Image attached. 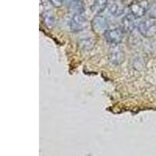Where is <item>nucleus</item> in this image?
<instances>
[{
  "instance_id": "nucleus-1",
  "label": "nucleus",
  "mask_w": 156,
  "mask_h": 156,
  "mask_svg": "<svg viewBox=\"0 0 156 156\" xmlns=\"http://www.w3.org/2000/svg\"><path fill=\"white\" fill-rule=\"evenodd\" d=\"M138 31L142 36L151 37L156 34V18L150 17L144 20L139 23Z\"/></svg>"
},
{
  "instance_id": "nucleus-2",
  "label": "nucleus",
  "mask_w": 156,
  "mask_h": 156,
  "mask_svg": "<svg viewBox=\"0 0 156 156\" xmlns=\"http://www.w3.org/2000/svg\"><path fill=\"white\" fill-rule=\"evenodd\" d=\"M150 8V4L147 0H135L129 4V9L133 16L136 18L144 16Z\"/></svg>"
},
{
  "instance_id": "nucleus-3",
  "label": "nucleus",
  "mask_w": 156,
  "mask_h": 156,
  "mask_svg": "<svg viewBox=\"0 0 156 156\" xmlns=\"http://www.w3.org/2000/svg\"><path fill=\"white\" fill-rule=\"evenodd\" d=\"M125 31L122 27H115V28H108L105 32V41L110 44L115 45L119 44L122 41V38L124 37Z\"/></svg>"
},
{
  "instance_id": "nucleus-4",
  "label": "nucleus",
  "mask_w": 156,
  "mask_h": 156,
  "mask_svg": "<svg viewBox=\"0 0 156 156\" xmlns=\"http://www.w3.org/2000/svg\"><path fill=\"white\" fill-rule=\"evenodd\" d=\"M87 27V20L83 13L73 14L69 21V27L73 32L82 31Z\"/></svg>"
},
{
  "instance_id": "nucleus-5",
  "label": "nucleus",
  "mask_w": 156,
  "mask_h": 156,
  "mask_svg": "<svg viewBox=\"0 0 156 156\" xmlns=\"http://www.w3.org/2000/svg\"><path fill=\"white\" fill-rule=\"evenodd\" d=\"M91 27L96 34H101L108 29V22L106 17L101 14H97L91 22Z\"/></svg>"
},
{
  "instance_id": "nucleus-6",
  "label": "nucleus",
  "mask_w": 156,
  "mask_h": 156,
  "mask_svg": "<svg viewBox=\"0 0 156 156\" xmlns=\"http://www.w3.org/2000/svg\"><path fill=\"white\" fill-rule=\"evenodd\" d=\"M124 52L120 47L118 46V44H115L113 47L110 48L108 58L112 64L115 66L120 65L124 60Z\"/></svg>"
},
{
  "instance_id": "nucleus-7",
  "label": "nucleus",
  "mask_w": 156,
  "mask_h": 156,
  "mask_svg": "<svg viewBox=\"0 0 156 156\" xmlns=\"http://www.w3.org/2000/svg\"><path fill=\"white\" fill-rule=\"evenodd\" d=\"M107 7L110 14L114 16H119L124 12L126 5L123 0H110Z\"/></svg>"
},
{
  "instance_id": "nucleus-8",
  "label": "nucleus",
  "mask_w": 156,
  "mask_h": 156,
  "mask_svg": "<svg viewBox=\"0 0 156 156\" xmlns=\"http://www.w3.org/2000/svg\"><path fill=\"white\" fill-rule=\"evenodd\" d=\"M136 17L130 13L123 17L122 20V28L126 32L133 31L136 27Z\"/></svg>"
},
{
  "instance_id": "nucleus-9",
  "label": "nucleus",
  "mask_w": 156,
  "mask_h": 156,
  "mask_svg": "<svg viewBox=\"0 0 156 156\" xmlns=\"http://www.w3.org/2000/svg\"><path fill=\"white\" fill-rule=\"evenodd\" d=\"M69 10L73 14L77 13H83L84 11V5H83L82 0H73L70 2L69 5Z\"/></svg>"
},
{
  "instance_id": "nucleus-10",
  "label": "nucleus",
  "mask_w": 156,
  "mask_h": 156,
  "mask_svg": "<svg viewBox=\"0 0 156 156\" xmlns=\"http://www.w3.org/2000/svg\"><path fill=\"white\" fill-rule=\"evenodd\" d=\"M108 0H94L91 6V10L97 14H100L108 6Z\"/></svg>"
},
{
  "instance_id": "nucleus-11",
  "label": "nucleus",
  "mask_w": 156,
  "mask_h": 156,
  "mask_svg": "<svg viewBox=\"0 0 156 156\" xmlns=\"http://www.w3.org/2000/svg\"><path fill=\"white\" fill-rule=\"evenodd\" d=\"M43 22L48 28H51L55 26V17L53 13L50 11L44 12L42 15Z\"/></svg>"
},
{
  "instance_id": "nucleus-12",
  "label": "nucleus",
  "mask_w": 156,
  "mask_h": 156,
  "mask_svg": "<svg viewBox=\"0 0 156 156\" xmlns=\"http://www.w3.org/2000/svg\"><path fill=\"white\" fill-rule=\"evenodd\" d=\"M64 0H49V2L51 5H53L55 8L61 7L63 4Z\"/></svg>"
},
{
  "instance_id": "nucleus-13",
  "label": "nucleus",
  "mask_w": 156,
  "mask_h": 156,
  "mask_svg": "<svg viewBox=\"0 0 156 156\" xmlns=\"http://www.w3.org/2000/svg\"><path fill=\"white\" fill-rule=\"evenodd\" d=\"M148 11H151V12H150V15H151L150 16L151 17L156 18V4H154L151 7L150 6Z\"/></svg>"
}]
</instances>
